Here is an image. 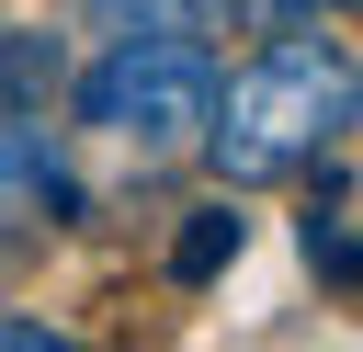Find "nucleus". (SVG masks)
Listing matches in <instances>:
<instances>
[{"mask_svg": "<svg viewBox=\"0 0 363 352\" xmlns=\"http://www.w3.org/2000/svg\"><path fill=\"white\" fill-rule=\"evenodd\" d=\"M352 114H363L352 45H340V34H272L250 68L216 79L193 148H204L227 182H295V170H318V159L352 136Z\"/></svg>", "mask_w": 363, "mask_h": 352, "instance_id": "f257e3e1", "label": "nucleus"}, {"mask_svg": "<svg viewBox=\"0 0 363 352\" xmlns=\"http://www.w3.org/2000/svg\"><path fill=\"white\" fill-rule=\"evenodd\" d=\"M204 102H216V45H182V34H113L79 68V125L113 136V148H136V159L193 148Z\"/></svg>", "mask_w": 363, "mask_h": 352, "instance_id": "f03ea898", "label": "nucleus"}, {"mask_svg": "<svg viewBox=\"0 0 363 352\" xmlns=\"http://www.w3.org/2000/svg\"><path fill=\"white\" fill-rule=\"evenodd\" d=\"M79 170L57 159V136H45V114H0V261L23 250V238H57V227H79Z\"/></svg>", "mask_w": 363, "mask_h": 352, "instance_id": "7ed1b4c3", "label": "nucleus"}, {"mask_svg": "<svg viewBox=\"0 0 363 352\" xmlns=\"http://www.w3.org/2000/svg\"><path fill=\"white\" fill-rule=\"evenodd\" d=\"M250 0H91V34H182V45H216L238 34Z\"/></svg>", "mask_w": 363, "mask_h": 352, "instance_id": "20e7f679", "label": "nucleus"}, {"mask_svg": "<svg viewBox=\"0 0 363 352\" xmlns=\"http://www.w3.org/2000/svg\"><path fill=\"white\" fill-rule=\"evenodd\" d=\"M306 261L352 295L363 284V238H352V170H340V148H329V170H318V193H306Z\"/></svg>", "mask_w": 363, "mask_h": 352, "instance_id": "39448f33", "label": "nucleus"}, {"mask_svg": "<svg viewBox=\"0 0 363 352\" xmlns=\"http://www.w3.org/2000/svg\"><path fill=\"white\" fill-rule=\"evenodd\" d=\"M68 91V45L57 34H0V114H45Z\"/></svg>", "mask_w": 363, "mask_h": 352, "instance_id": "423d86ee", "label": "nucleus"}, {"mask_svg": "<svg viewBox=\"0 0 363 352\" xmlns=\"http://www.w3.org/2000/svg\"><path fill=\"white\" fill-rule=\"evenodd\" d=\"M227 250H238V216H227V204H204V216L182 227V284H204V273H216Z\"/></svg>", "mask_w": 363, "mask_h": 352, "instance_id": "0eeeda50", "label": "nucleus"}, {"mask_svg": "<svg viewBox=\"0 0 363 352\" xmlns=\"http://www.w3.org/2000/svg\"><path fill=\"white\" fill-rule=\"evenodd\" d=\"M261 11H272V23H318V11H329V23H340V11H352V0H261Z\"/></svg>", "mask_w": 363, "mask_h": 352, "instance_id": "6e6552de", "label": "nucleus"}]
</instances>
